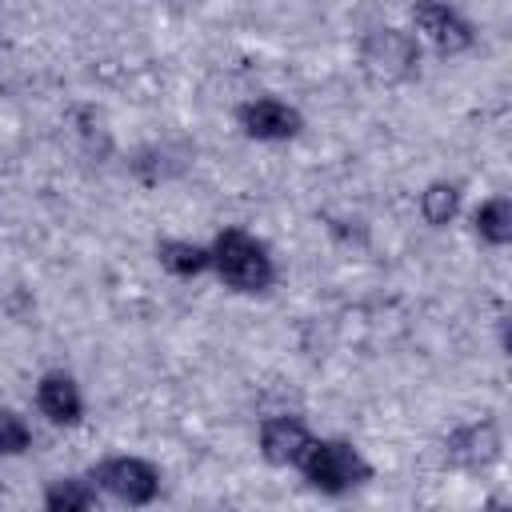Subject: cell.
Returning a JSON list of instances; mask_svg holds the SVG:
<instances>
[{
	"label": "cell",
	"mask_w": 512,
	"mask_h": 512,
	"mask_svg": "<svg viewBox=\"0 0 512 512\" xmlns=\"http://www.w3.org/2000/svg\"><path fill=\"white\" fill-rule=\"evenodd\" d=\"M208 256H212V268L216 280L232 292H244V296H256V292H268L276 284V256L272 248L244 232V228H224L212 236L208 244Z\"/></svg>",
	"instance_id": "6da1fadb"
},
{
	"label": "cell",
	"mask_w": 512,
	"mask_h": 512,
	"mask_svg": "<svg viewBox=\"0 0 512 512\" xmlns=\"http://www.w3.org/2000/svg\"><path fill=\"white\" fill-rule=\"evenodd\" d=\"M420 40L416 32L408 28H392V24H380V28H368L356 44V64L364 72L368 84L376 88H400L408 80L420 76Z\"/></svg>",
	"instance_id": "7a4b0ae2"
},
{
	"label": "cell",
	"mask_w": 512,
	"mask_h": 512,
	"mask_svg": "<svg viewBox=\"0 0 512 512\" xmlns=\"http://www.w3.org/2000/svg\"><path fill=\"white\" fill-rule=\"evenodd\" d=\"M296 472L304 476L308 488H316L324 496H344L372 480V464L360 456V448L352 440H336V436H312L296 460Z\"/></svg>",
	"instance_id": "3957f363"
},
{
	"label": "cell",
	"mask_w": 512,
	"mask_h": 512,
	"mask_svg": "<svg viewBox=\"0 0 512 512\" xmlns=\"http://www.w3.org/2000/svg\"><path fill=\"white\" fill-rule=\"evenodd\" d=\"M88 476L96 480L100 492H108L128 508H144L160 496V468L144 456H108Z\"/></svg>",
	"instance_id": "277c9868"
},
{
	"label": "cell",
	"mask_w": 512,
	"mask_h": 512,
	"mask_svg": "<svg viewBox=\"0 0 512 512\" xmlns=\"http://www.w3.org/2000/svg\"><path fill=\"white\" fill-rule=\"evenodd\" d=\"M408 16H412L416 40H428L440 56H464L476 44L472 20L460 8H452L448 0H412Z\"/></svg>",
	"instance_id": "5b68a950"
},
{
	"label": "cell",
	"mask_w": 512,
	"mask_h": 512,
	"mask_svg": "<svg viewBox=\"0 0 512 512\" xmlns=\"http://www.w3.org/2000/svg\"><path fill=\"white\" fill-rule=\"evenodd\" d=\"M236 128L256 144H284L304 132V116L280 96H252L236 108Z\"/></svg>",
	"instance_id": "8992f818"
},
{
	"label": "cell",
	"mask_w": 512,
	"mask_h": 512,
	"mask_svg": "<svg viewBox=\"0 0 512 512\" xmlns=\"http://www.w3.org/2000/svg\"><path fill=\"white\" fill-rule=\"evenodd\" d=\"M500 448H504V436H500L496 420H468V424H456V428L440 440L444 464L464 468V472L492 468V464L500 460Z\"/></svg>",
	"instance_id": "52a82bcc"
},
{
	"label": "cell",
	"mask_w": 512,
	"mask_h": 512,
	"mask_svg": "<svg viewBox=\"0 0 512 512\" xmlns=\"http://www.w3.org/2000/svg\"><path fill=\"white\" fill-rule=\"evenodd\" d=\"M36 408H40V416H44L48 424H56V428H76V424H84V408H88V404H84V392H80L76 376L52 368V372H44V376L36 380Z\"/></svg>",
	"instance_id": "ba28073f"
},
{
	"label": "cell",
	"mask_w": 512,
	"mask_h": 512,
	"mask_svg": "<svg viewBox=\"0 0 512 512\" xmlns=\"http://www.w3.org/2000/svg\"><path fill=\"white\" fill-rule=\"evenodd\" d=\"M308 440H312V428L300 416H264L260 432H256L260 456L272 468H296V460L308 448Z\"/></svg>",
	"instance_id": "9c48e42d"
},
{
	"label": "cell",
	"mask_w": 512,
	"mask_h": 512,
	"mask_svg": "<svg viewBox=\"0 0 512 512\" xmlns=\"http://www.w3.org/2000/svg\"><path fill=\"white\" fill-rule=\"evenodd\" d=\"M156 260L168 276L176 280H192V276H204L212 268V256H208V244H196V240H184V236H164L156 240Z\"/></svg>",
	"instance_id": "30bf717a"
},
{
	"label": "cell",
	"mask_w": 512,
	"mask_h": 512,
	"mask_svg": "<svg viewBox=\"0 0 512 512\" xmlns=\"http://www.w3.org/2000/svg\"><path fill=\"white\" fill-rule=\"evenodd\" d=\"M40 500L48 512H88L100 504V488L92 476H60L44 488Z\"/></svg>",
	"instance_id": "8fae6325"
},
{
	"label": "cell",
	"mask_w": 512,
	"mask_h": 512,
	"mask_svg": "<svg viewBox=\"0 0 512 512\" xmlns=\"http://www.w3.org/2000/svg\"><path fill=\"white\" fill-rule=\"evenodd\" d=\"M460 204H464V192L456 180H432L420 192V216L428 228H448L460 216Z\"/></svg>",
	"instance_id": "7c38bea8"
},
{
	"label": "cell",
	"mask_w": 512,
	"mask_h": 512,
	"mask_svg": "<svg viewBox=\"0 0 512 512\" xmlns=\"http://www.w3.org/2000/svg\"><path fill=\"white\" fill-rule=\"evenodd\" d=\"M472 232H476L488 248L512 244V200H508V196H488V200L472 212Z\"/></svg>",
	"instance_id": "4fadbf2b"
},
{
	"label": "cell",
	"mask_w": 512,
	"mask_h": 512,
	"mask_svg": "<svg viewBox=\"0 0 512 512\" xmlns=\"http://www.w3.org/2000/svg\"><path fill=\"white\" fill-rule=\"evenodd\" d=\"M32 448V424L16 408H0V460L24 456Z\"/></svg>",
	"instance_id": "5bb4252c"
}]
</instances>
